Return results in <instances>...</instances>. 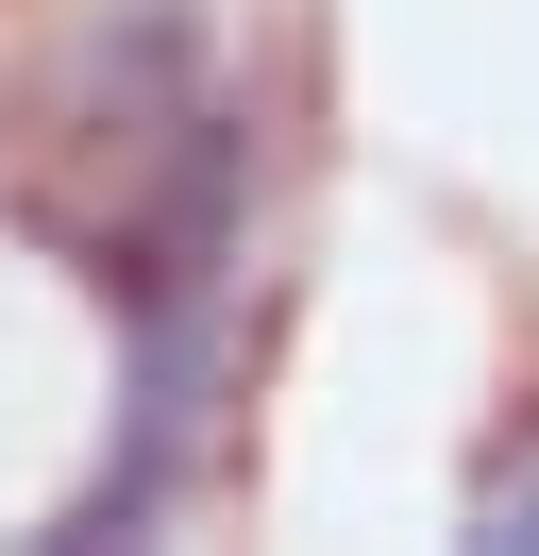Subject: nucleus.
Here are the masks:
<instances>
[{"instance_id":"f257e3e1","label":"nucleus","mask_w":539,"mask_h":556,"mask_svg":"<svg viewBox=\"0 0 539 556\" xmlns=\"http://www.w3.org/2000/svg\"><path fill=\"white\" fill-rule=\"evenodd\" d=\"M489 522H505V540H539V472H523V489H505V506H489Z\"/></svg>"}]
</instances>
